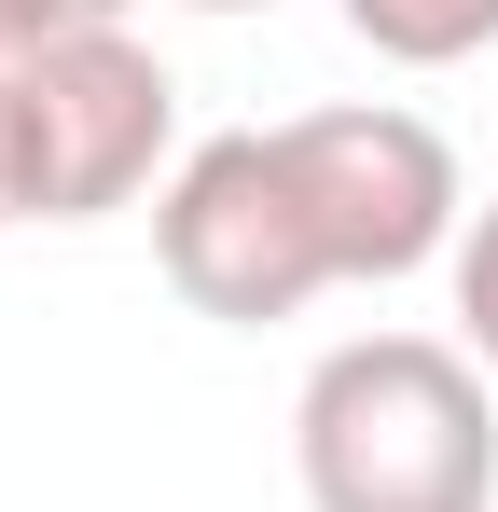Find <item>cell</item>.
<instances>
[{
    "label": "cell",
    "mask_w": 498,
    "mask_h": 512,
    "mask_svg": "<svg viewBox=\"0 0 498 512\" xmlns=\"http://www.w3.org/2000/svg\"><path fill=\"white\" fill-rule=\"evenodd\" d=\"M153 263H166V291H180L194 319H222V333H277V319H305L319 291H346L277 125H222V139H194V153L166 167Z\"/></svg>",
    "instance_id": "3"
},
{
    "label": "cell",
    "mask_w": 498,
    "mask_h": 512,
    "mask_svg": "<svg viewBox=\"0 0 498 512\" xmlns=\"http://www.w3.org/2000/svg\"><path fill=\"white\" fill-rule=\"evenodd\" d=\"M457 346L498 374V208H471V236H457Z\"/></svg>",
    "instance_id": "6"
},
{
    "label": "cell",
    "mask_w": 498,
    "mask_h": 512,
    "mask_svg": "<svg viewBox=\"0 0 498 512\" xmlns=\"http://www.w3.org/2000/svg\"><path fill=\"white\" fill-rule=\"evenodd\" d=\"M305 512H498V402L443 333H346L291 402Z\"/></svg>",
    "instance_id": "1"
},
{
    "label": "cell",
    "mask_w": 498,
    "mask_h": 512,
    "mask_svg": "<svg viewBox=\"0 0 498 512\" xmlns=\"http://www.w3.org/2000/svg\"><path fill=\"white\" fill-rule=\"evenodd\" d=\"M277 139H291V180H305V208H319L332 277H346V291L457 263L471 194H457V153H443V125H429V111L360 97V111H291Z\"/></svg>",
    "instance_id": "4"
},
{
    "label": "cell",
    "mask_w": 498,
    "mask_h": 512,
    "mask_svg": "<svg viewBox=\"0 0 498 512\" xmlns=\"http://www.w3.org/2000/svg\"><path fill=\"white\" fill-rule=\"evenodd\" d=\"M180 139V84L139 28H70L0 70V222H111Z\"/></svg>",
    "instance_id": "2"
},
{
    "label": "cell",
    "mask_w": 498,
    "mask_h": 512,
    "mask_svg": "<svg viewBox=\"0 0 498 512\" xmlns=\"http://www.w3.org/2000/svg\"><path fill=\"white\" fill-rule=\"evenodd\" d=\"M83 14H97V28H125V0H83Z\"/></svg>",
    "instance_id": "8"
},
{
    "label": "cell",
    "mask_w": 498,
    "mask_h": 512,
    "mask_svg": "<svg viewBox=\"0 0 498 512\" xmlns=\"http://www.w3.org/2000/svg\"><path fill=\"white\" fill-rule=\"evenodd\" d=\"M70 28H97L83 0H0V70H28L42 42H70Z\"/></svg>",
    "instance_id": "7"
},
{
    "label": "cell",
    "mask_w": 498,
    "mask_h": 512,
    "mask_svg": "<svg viewBox=\"0 0 498 512\" xmlns=\"http://www.w3.org/2000/svg\"><path fill=\"white\" fill-rule=\"evenodd\" d=\"M346 28L388 56V70H457L498 42V0H346Z\"/></svg>",
    "instance_id": "5"
},
{
    "label": "cell",
    "mask_w": 498,
    "mask_h": 512,
    "mask_svg": "<svg viewBox=\"0 0 498 512\" xmlns=\"http://www.w3.org/2000/svg\"><path fill=\"white\" fill-rule=\"evenodd\" d=\"M194 14H263V0H194Z\"/></svg>",
    "instance_id": "9"
}]
</instances>
